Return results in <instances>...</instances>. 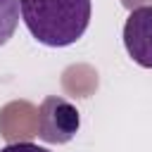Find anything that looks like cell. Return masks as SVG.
Here are the masks:
<instances>
[{"instance_id": "cell-5", "label": "cell", "mask_w": 152, "mask_h": 152, "mask_svg": "<svg viewBox=\"0 0 152 152\" xmlns=\"http://www.w3.org/2000/svg\"><path fill=\"white\" fill-rule=\"evenodd\" d=\"M0 152H50V150L38 147L36 142H12V145H5Z\"/></svg>"}, {"instance_id": "cell-3", "label": "cell", "mask_w": 152, "mask_h": 152, "mask_svg": "<svg viewBox=\"0 0 152 152\" xmlns=\"http://www.w3.org/2000/svg\"><path fill=\"white\" fill-rule=\"evenodd\" d=\"M124 45L128 57L135 64L152 69V7L150 5L135 7L128 14L124 24Z\"/></svg>"}, {"instance_id": "cell-4", "label": "cell", "mask_w": 152, "mask_h": 152, "mask_svg": "<svg viewBox=\"0 0 152 152\" xmlns=\"http://www.w3.org/2000/svg\"><path fill=\"white\" fill-rule=\"evenodd\" d=\"M19 14H21L19 0H0V48L14 36Z\"/></svg>"}, {"instance_id": "cell-1", "label": "cell", "mask_w": 152, "mask_h": 152, "mask_svg": "<svg viewBox=\"0 0 152 152\" xmlns=\"http://www.w3.org/2000/svg\"><path fill=\"white\" fill-rule=\"evenodd\" d=\"M28 33L48 48L74 45L90 24V0H19Z\"/></svg>"}, {"instance_id": "cell-2", "label": "cell", "mask_w": 152, "mask_h": 152, "mask_svg": "<svg viewBox=\"0 0 152 152\" xmlns=\"http://www.w3.org/2000/svg\"><path fill=\"white\" fill-rule=\"evenodd\" d=\"M81 126L78 109L64 97L48 95L38 107V138L52 145L69 142Z\"/></svg>"}]
</instances>
